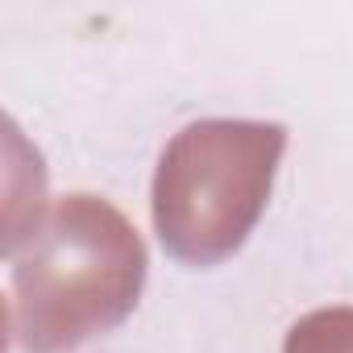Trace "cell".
Returning <instances> with one entry per match:
<instances>
[{"label": "cell", "mask_w": 353, "mask_h": 353, "mask_svg": "<svg viewBox=\"0 0 353 353\" xmlns=\"http://www.w3.org/2000/svg\"><path fill=\"white\" fill-rule=\"evenodd\" d=\"M9 262V341L26 353H67L117 328L150 266L125 212L88 192L63 196Z\"/></svg>", "instance_id": "obj_1"}, {"label": "cell", "mask_w": 353, "mask_h": 353, "mask_svg": "<svg viewBox=\"0 0 353 353\" xmlns=\"http://www.w3.org/2000/svg\"><path fill=\"white\" fill-rule=\"evenodd\" d=\"M287 129L279 121H196L170 137L154 170V229L170 258L216 266L266 212Z\"/></svg>", "instance_id": "obj_2"}, {"label": "cell", "mask_w": 353, "mask_h": 353, "mask_svg": "<svg viewBox=\"0 0 353 353\" xmlns=\"http://www.w3.org/2000/svg\"><path fill=\"white\" fill-rule=\"evenodd\" d=\"M283 353H353V307H320L291 324Z\"/></svg>", "instance_id": "obj_3"}]
</instances>
